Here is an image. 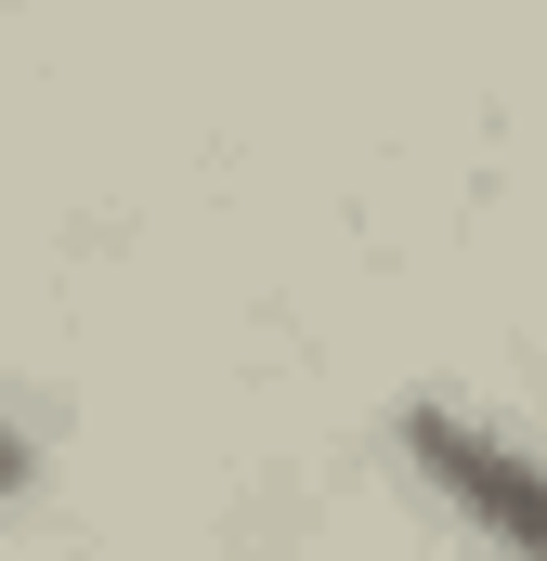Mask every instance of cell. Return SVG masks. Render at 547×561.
Masks as SVG:
<instances>
[{
    "label": "cell",
    "mask_w": 547,
    "mask_h": 561,
    "mask_svg": "<svg viewBox=\"0 0 547 561\" xmlns=\"http://www.w3.org/2000/svg\"><path fill=\"white\" fill-rule=\"evenodd\" d=\"M392 444H405L417 496H430L456 536H482L496 561H547V457L522 431L469 419V405H405Z\"/></svg>",
    "instance_id": "obj_1"
},
{
    "label": "cell",
    "mask_w": 547,
    "mask_h": 561,
    "mask_svg": "<svg viewBox=\"0 0 547 561\" xmlns=\"http://www.w3.org/2000/svg\"><path fill=\"white\" fill-rule=\"evenodd\" d=\"M26 483H39V457H26V431L0 419V510H13V496H26Z\"/></svg>",
    "instance_id": "obj_2"
}]
</instances>
